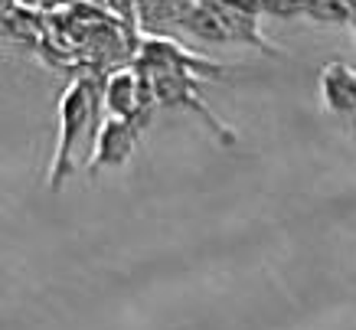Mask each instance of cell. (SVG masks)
Instances as JSON below:
<instances>
[{
  "label": "cell",
  "mask_w": 356,
  "mask_h": 330,
  "mask_svg": "<svg viewBox=\"0 0 356 330\" xmlns=\"http://www.w3.org/2000/svg\"><path fill=\"white\" fill-rule=\"evenodd\" d=\"M105 98H102V82L98 79H76L63 88L59 95V138H56L53 164H49V190L59 193L65 187V180L79 171V144L86 141V134H92L95 141L102 118Z\"/></svg>",
  "instance_id": "cell-1"
},
{
  "label": "cell",
  "mask_w": 356,
  "mask_h": 330,
  "mask_svg": "<svg viewBox=\"0 0 356 330\" xmlns=\"http://www.w3.org/2000/svg\"><path fill=\"white\" fill-rule=\"evenodd\" d=\"M102 98H105V111L108 118H121V121H134L140 128H147L157 98H154L151 75L128 65V69H115V72L102 82Z\"/></svg>",
  "instance_id": "cell-2"
},
{
  "label": "cell",
  "mask_w": 356,
  "mask_h": 330,
  "mask_svg": "<svg viewBox=\"0 0 356 330\" xmlns=\"http://www.w3.org/2000/svg\"><path fill=\"white\" fill-rule=\"evenodd\" d=\"M138 69L144 72H177V75H193V79H219V75H229L232 65L226 63H213V59H203V56L190 53L184 43H177L170 36H144L138 49V59H134Z\"/></svg>",
  "instance_id": "cell-3"
},
{
  "label": "cell",
  "mask_w": 356,
  "mask_h": 330,
  "mask_svg": "<svg viewBox=\"0 0 356 330\" xmlns=\"http://www.w3.org/2000/svg\"><path fill=\"white\" fill-rule=\"evenodd\" d=\"M154 86V98H157V108H180V111H190L203 121L206 128L219 138V144L232 148L236 144V131H229L219 115L203 102L200 88H203V79H193V75H177V72H147Z\"/></svg>",
  "instance_id": "cell-4"
},
{
  "label": "cell",
  "mask_w": 356,
  "mask_h": 330,
  "mask_svg": "<svg viewBox=\"0 0 356 330\" xmlns=\"http://www.w3.org/2000/svg\"><path fill=\"white\" fill-rule=\"evenodd\" d=\"M140 125L121 121V118H105L98 125V134L92 141V157H88V173L95 177L98 171H115L124 167L140 141Z\"/></svg>",
  "instance_id": "cell-5"
},
{
  "label": "cell",
  "mask_w": 356,
  "mask_h": 330,
  "mask_svg": "<svg viewBox=\"0 0 356 330\" xmlns=\"http://www.w3.org/2000/svg\"><path fill=\"white\" fill-rule=\"evenodd\" d=\"M317 95L327 115L356 125V69L343 59H330L317 72Z\"/></svg>",
  "instance_id": "cell-6"
},
{
  "label": "cell",
  "mask_w": 356,
  "mask_h": 330,
  "mask_svg": "<svg viewBox=\"0 0 356 330\" xmlns=\"http://www.w3.org/2000/svg\"><path fill=\"white\" fill-rule=\"evenodd\" d=\"M196 0H138V17L144 26H184Z\"/></svg>",
  "instance_id": "cell-7"
},
{
  "label": "cell",
  "mask_w": 356,
  "mask_h": 330,
  "mask_svg": "<svg viewBox=\"0 0 356 330\" xmlns=\"http://www.w3.org/2000/svg\"><path fill=\"white\" fill-rule=\"evenodd\" d=\"M307 20L317 26L350 30V0H307Z\"/></svg>",
  "instance_id": "cell-8"
},
{
  "label": "cell",
  "mask_w": 356,
  "mask_h": 330,
  "mask_svg": "<svg viewBox=\"0 0 356 330\" xmlns=\"http://www.w3.org/2000/svg\"><path fill=\"white\" fill-rule=\"evenodd\" d=\"M265 20H307V0H261Z\"/></svg>",
  "instance_id": "cell-9"
},
{
  "label": "cell",
  "mask_w": 356,
  "mask_h": 330,
  "mask_svg": "<svg viewBox=\"0 0 356 330\" xmlns=\"http://www.w3.org/2000/svg\"><path fill=\"white\" fill-rule=\"evenodd\" d=\"M350 30L356 33V0H350Z\"/></svg>",
  "instance_id": "cell-10"
}]
</instances>
